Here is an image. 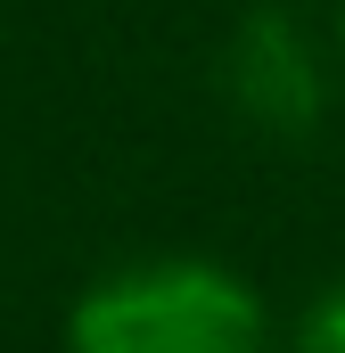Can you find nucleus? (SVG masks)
<instances>
[{
  "instance_id": "obj_1",
  "label": "nucleus",
  "mask_w": 345,
  "mask_h": 353,
  "mask_svg": "<svg viewBox=\"0 0 345 353\" xmlns=\"http://www.w3.org/2000/svg\"><path fill=\"white\" fill-rule=\"evenodd\" d=\"M66 353H271V312L214 255H140L75 296Z\"/></svg>"
},
{
  "instance_id": "obj_2",
  "label": "nucleus",
  "mask_w": 345,
  "mask_h": 353,
  "mask_svg": "<svg viewBox=\"0 0 345 353\" xmlns=\"http://www.w3.org/2000/svg\"><path fill=\"white\" fill-rule=\"evenodd\" d=\"M214 83H222V107L263 140H313L321 115H329V58H321L313 25L279 0L247 8L222 33Z\"/></svg>"
},
{
  "instance_id": "obj_3",
  "label": "nucleus",
  "mask_w": 345,
  "mask_h": 353,
  "mask_svg": "<svg viewBox=\"0 0 345 353\" xmlns=\"http://www.w3.org/2000/svg\"><path fill=\"white\" fill-rule=\"evenodd\" d=\"M296 353H345V279L313 296V312L296 321Z\"/></svg>"
},
{
  "instance_id": "obj_4",
  "label": "nucleus",
  "mask_w": 345,
  "mask_h": 353,
  "mask_svg": "<svg viewBox=\"0 0 345 353\" xmlns=\"http://www.w3.org/2000/svg\"><path fill=\"white\" fill-rule=\"evenodd\" d=\"M337 58H345V17H337Z\"/></svg>"
}]
</instances>
